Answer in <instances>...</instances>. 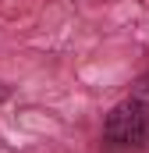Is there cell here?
I'll return each mask as SVG.
<instances>
[{
  "instance_id": "2",
  "label": "cell",
  "mask_w": 149,
  "mask_h": 153,
  "mask_svg": "<svg viewBox=\"0 0 149 153\" xmlns=\"http://www.w3.org/2000/svg\"><path fill=\"white\" fill-rule=\"evenodd\" d=\"M131 93H135V96H142V100H149V71H146V75H139V78H135Z\"/></svg>"
},
{
  "instance_id": "1",
  "label": "cell",
  "mask_w": 149,
  "mask_h": 153,
  "mask_svg": "<svg viewBox=\"0 0 149 153\" xmlns=\"http://www.w3.org/2000/svg\"><path fill=\"white\" fill-rule=\"evenodd\" d=\"M103 143L117 150H146L149 146V100L128 96L114 103L110 114L103 117Z\"/></svg>"
},
{
  "instance_id": "3",
  "label": "cell",
  "mask_w": 149,
  "mask_h": 153,
  "mask_svg": "<svg viewBox=\"0 0 149 153\" xmlns=\"http://www.w3.org/2000/svg\"><path fill=\"white\" fill-rule=\"evenodd\" d=\"M7 96H11V89H7V85H4V82H0V103H4V100H7Z\"/></svg>"
}]
</instances>
